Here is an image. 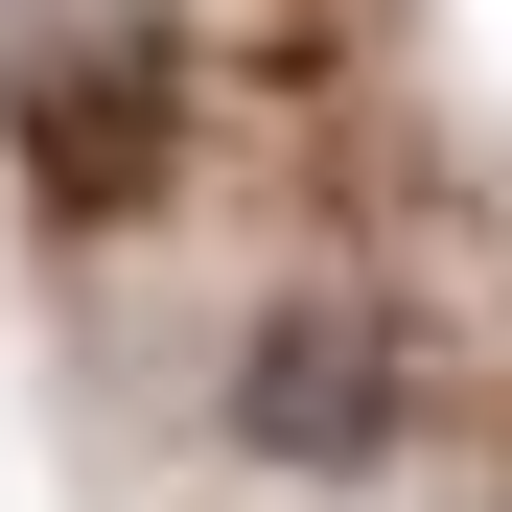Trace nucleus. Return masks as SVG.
Returning a JSON list of instances; mask_svg holds the SVG:
<instances>
[{"instance_id": "nucleus-1", "label": "nucleus", "mask_w": 512, "mask_h": 512, "mask_svg": "<svg viewBox=\"0 0 512 512\" xmlns=\"http://www.w3.org/2000/svg\"><path fill=\"white\" fill-rule=\"evenodd\" d=\"M233 443L303 466V489L396 466V326H350V303H256V326H233Z\"/></svg>"}, {"instance_id": "nucleus-2", "label": "nucleus", "mask_w": 512, "mask_h": 512, "mask_svg": "<svg viewBox=\"0 0 512 512\" xmlns=\"http://www.w3.org/2000/svg\"><path fill=\"white\" fill-rule=\"evenodd\" d=\"M24 163H47L70 233L163 210V70H140V47H117V70H24Z\"/></svg>"}]
</instances>
